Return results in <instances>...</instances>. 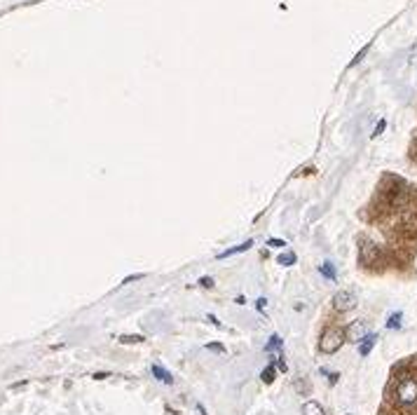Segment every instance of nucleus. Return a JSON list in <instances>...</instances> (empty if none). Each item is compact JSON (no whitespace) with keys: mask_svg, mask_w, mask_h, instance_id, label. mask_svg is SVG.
<instances>
[{"mask_svg":"<svg viewBox=\"0 0 417 415\" xmlns=\"http://www.w3.org/2000/svg\"><path fill=\"white\" fill-rule=\"evenodd\" d=\"M274 373H277V366H274V363H270V366H265V368H263V373H260L263 383H265V385H272V383H274V378H277Z\"/></svg>","mask_w":417,"mask_h":415,"instance_id":"obj_8","label":"nucleus"},{"mask_svg":"<svg viewBox=\"0 0 417 415\" xmlns=\"http://www.w3.org/2000/svg\"><path fill=\"white\" fill-rule=\"evenodd\" d=\"M206 347H209V350H211V352H221V354H225V347H223V345H221V342H209Z\"/></svg>","mask_w":417,"mask_h":415,"instance_id":"obj_17","label":"nucleus"},{"mask_svg":"<svg viewBox=\"0 0 417 415\" xmlns=\"http://www.w3.org/2000/svg\"><path fill=\"white\" fill-rule=\"evenodd\" d=\"M375 342H377V336H375V333H366L364 340L359 342V354H361V357H368L370 350L375 347Z\"/></svg>","mask_w":417,"mask_h":415,"instance_id":"obj_5","label":"nucleus"},{"mask_svg":"<svg viewBox=\"0 0 417 415\" xmlns=\"http://www.w3.org/2000/svg\"><path fill=\"white\" fill-rule=\"evenodd\" d=\"M199 284H202L204 288H214V279H211V277H202V279H199Z\"/></svg>","mask_w":417,"mask_h":415,"instance_id":"obj_19","label":"nucleus"},{"mask_svg":"<svg viewBox=\"0 0 417 415\" xmlns=\"http://www.w3.org/2000/svg\"><path fill=\"white\" fill-rule=\"evenodd\" d=\"M206 319H209V321H211V324H214V326H216V329H221V321H218V319H216V317H214V314H209V317H206Z\"/></svg>","mask_w":417,"mask_h":415,"instance_id":"obj_23","label":"nucleus"},{"mask_svg":"<svg viewBox=\"0 0 417 415\" xmlns=\"http://www.w3.org/2000/svg\"><path fill=\"white\" fill-rule=\"evenodd\" d=\"M253 246V239H246L244 244H239V246H232V249H227V251H221V254L216 256L218 260H223V258H230V256H235V254H242V251H248Z\"/></svg>","mask_w":417,"mask_h":415,"instance_id":"obj_6","label":"nucleus"},{"mask_svg":"<svg viewBox=\"0 0 417 415\" xmlns=\"http://www.w3.org/2000/svg\"><path fill=\"white\" fill-rule=\"evenodd\" d=\"M152 375H155L160 383H164V385H172L173 383V375H172V373L164 371V368H162V366H157V363L152 366Z\"/></svg>","mask_w":417,"mask_h":415,"instance_id":"obj_7","label":"nucleus"},{"mask_svg":"<svg viewBox=\"0 0 417 415\" xmlns=\"http://www.w3.org/2000/svg\"><path fill=\"white\" fill-rule=\"evenodd\" d=\"M366 333H368V331H366L364 321H352V324L347 326V331H344V338L349 342H361Z\"/></svg>","mask_w":417,"mask_h":415,"instance_id":"obj_4","label":"nucleus"},{"mask_svg":"<svg viewBox=\"0 0 417 415\" xmlns=\"http://www.w3.org/2000/svg\"><path fill=\"white\" fill-rule=\"evenodd\" d=\"M321 373H323V375H328V383H331V385L338 383V375H340V373H328V371H321Z\"/></svg>","mask_w":417,"mask_h":415,"instance_id":"obj_20","label":"nucleus"},{"mask_svg":"<svg viewBox=\"0 0 417 415\" xmlns=\"http://www.w3.org/2000/svg\"><path fill=\"white\" fill-rule=\"evenodd\" d=\"M265 305H268V300H265V298H258V303H256L258 312H263V310H265Z\"/></svg>","mask_w":417,"mask_h":415,"instance_id":"obj_22","label":"nucleus"},{"mask_svg":"<svg viewBox=\"0 0 417 415\" xmlns=\"http://www.w3.org/2000/svg\"><path fill=\"white\" fill-rule=\"evenodd\" d=\"M347 340L344 338V331L340 329H328L323 336H321L319 340V350L323 352V354H333V352H338L340 347H343V342Z\"/></svg>","mask_w":417,"mask_h":415,"instance_id":"obj_1","label":"nucleus"},{"mask_svg":"<svg viewBox=\"0 0 417 415\" xmlns=\"http://www.w3.org/2000/svg\"><path fill=\"white\" fill-rule=\"evenodd\" d=\"M279 347H281V338H279V336H272V338H270V342L268 345H265V350H279Z\"/></svg>","mask_w":417,"mask_h":415,"instance_id":"obj_14","label":"nucleus"},{"mask_svg":"<svg viewBox=\"0 0 417 415\" xmlns=\"http://www.w3.org/2000/svg\"><path fill=\"white\" fill-rule=\"evenodd\" d=\"M387 329H401V312H394L389 321H387Z\"/></svg>","mask_w":417,"mask_h":415,"instance_id":"obj_12","label":"nucleus"},{"mask_svg":"<svg viewBox=\"0 0 417 415\" xmlns=\"http://www.w3.org/2000/svg\"><path fill=\"white\" fill-rule=\"evenodd\" d=\"M235 303H237V305H244V303H246V298H244V296H237V300H235Z\"/></svg>","mask_w":417,"mask_h":415,"instance_id":"obj_25","label":"nucleus"},{"mask_svg":"<svg viewBox=\"0 0 417 415\" xmlns=\"http://www.w3.org/2000/svg\"><path fill=\"white\" fill-rule=\"evenodd\" d=\"M368 50H370V45H366L364 50H361V52H359V54H356V56L352 59V64H349V66H356V64H359V61H361V59L366 56V52H368Z\"/></svg>","mask_w":417,"mask_h":415,"instance_id":"obj_15","label":"nucleus"},{"mask_svg":"<svg viewBox=\"0 0 417 415\" xmlns=\"http://www.w3.org/2000/svg\"><path fill=\"white\" fill-rule=\"evenodd\" d=\"M108 375H110V373H106V371H98V373H94L92 378H94V380H106Z\"/></svg>","mask_w":417,"mask_h":415,"instance_id":"obj_21","label":"nucleus"},{"mask_svg":"<svg viewBox=\"0 0 417 415\" xmlns=\"http://www.w3.org/2000/svg\"><path fill=\"white\" fill-rule=\"evenodd\" d=\"M321 275L333 282V279H335V267H333V263H323V265H321Z\"/></svg>","mask_w":417,"mask_h":415,"instance_id":"obj_10","label":"nucleus"},{"mask_svg":"<svg viewBox=\"0 0 417 415\" xmlns=\"http://www.w3.org/2000/svg\"><path fill=\"white\" fill-rule=\"evenodd\" d=\"M295 260H298V258H295V254H293V251H289V254H281L279 256V263H281V265H293V263H295Z\"/></svg>","mask_w":417,"mask_h":415,"instance_id":"obj_11","label":"nucleus"},{"mask_svg":"<svg viewBox=\"0 0 417 415\" xmlns=\"http://www.w3.org/2000/svg\"><path fill=\"white\" fill-rule=\"evenodd\" d=\"M268 244L272 246V249H284L286 242H284V239H277V237H272V239H268Z\"/></svg>","mask_w":417,"mask_h":415,"instance_id":"obj_16","label":"nucleus"},{"mask_svg":"<svg viewBox=\"0 0 417 415\" xmlns=\"http://www.w3.org/2000/svg\"><path fill=\"white\" fill-rule=\"evenodd\" d=\"M143 277H146V275H134V277H127V279H124V284H129V282H136V279H143Z\"/></svg>","mask_w":417,"mask_h":415,"instance_id":"obj_24","label":"nucleus"},{"mask_svg":"<svg viewBox=\"0 0 417 415\" xmlns=\"http://www.w3.org/2000/svg\"><path fill=\"white\" fill-rule=\"evenodd\" d=\"M146 338L143 336H120V342L122 345H131V342H143Z\"/></svg>","mask_w":417,"mask_h":415,"instance_id":"obj_13","label":"nucleus"},{"mask_svg":"<svg viewBox=\"0 0 417 415\" xmlns=\"http://www.w3.org/2000/svg\"><path fill=\"white\" fill-rule=\"evenodd\" d=\"M396 399L401 401V404H415L417 401V380L413 378H406L403 383L398 385V389H396Z\"/></svg>","mask_w":417,"mask_h":415,"instance_id":"obj_2","label":"nucleus"},{"mask_svg":"<svg viewBox=\"0 0 417 415\" xmlns=\"http://www.w3.org/2000/svg\"><path fill=\"white\" fill-rule=\"evenodd\" d=\"M302 415H326V413H323V408L317 401H307L302 406Z\"/></svg>","mask_w":417,"mask_h":415,"instance_id":"obj_9","label":"nucleus"},{"mask_svg":"<svg viewBox=\"0 0 417 415\" xmlns=\"http://www.w3.org/2000/svg\"><path fill=\"white\" fill-rule=\"evenodd\" d=\"M385 127H387V120H380V122H377V127H375V131H373V136H380V134L385 131Z\"/></svg>","mask_w":417,"mask_h":415,"instance_id":"obj_18","label":"nucleus"},{"mask_svg":"<svg viewBox=\"0 0 417 415\" xmlns=\"http://www.w3.org/2000/svg\"><path fill=\"white\" fill-rule=\"evenodd\" d=\"M333 308L338 310V312H349V310L356 308V296H354L352 291H338V293L333 296Z\"/></svg>","mask_w":417,"mask_h":415,"instance_id":"obj_3","label":"nucleus"}]
</instances>
